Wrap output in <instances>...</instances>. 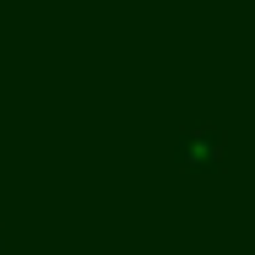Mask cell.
<instances>
[{"label": "cell", "mask_w": 255, "mask_h": 255, "mask_svg": "<svg viewBox=\"0 0 255 255\" xmlns=\"http://www.w3.org/2000/svg\"><path fill=\"white\" fill-rule=\"evenodd\" d=\"M223 147H228V130L212 125V120L179 130V157H185V163H212V157H223Z\"/></svg>", "instance_id": "6da1fadb"}]
</instances>
